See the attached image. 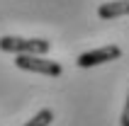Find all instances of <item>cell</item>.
<instances>
[{
  "instance_id": "obj_4",
  "label": "cell",
  "mask_w": 129,
  "mask_h": 126,
  "mask_svg": "<svg viewBox=\"0 0 129 126\" xmlns=\"http://www.w3.org/2000/svg\"><path fill=\"white\" fill-rule=\"evenodd\" d=\"M127 15H129V0H112V3H102L98 7L100 20H115V17H127Z\"/></svg>"
},
{
  "instance_id": "obj_2",
  "label": "cell",
  "mask_w": 129,
  "mask_h": 126,
  "mask_svg": "<svg viewBox=\"0 0 129 126\" xmlns=\"http://www.w3.org/2000/svg\"><path fill=\"white\" fill-rule=\"evenodd\" d=\"M51 41L46 39H24V36H0V51L7 53H39L46 56Z\"/></svg>"
},
{
  "instance_id": "obj_3",
  "label": "cell",
  "mask_w": 129,
  "mask_h": 126,
  "mask_svg": "<svg viewBox=\"0 0 129 126\" xmlns=\"http://www.w3.org/2000/svg\"><path fill=\"white\" fill-rule=\"evenodd\" d=\"M122 56V49L117 44H107L102 49H93V51H85L76 58V66L78 68H93V66H102V63H110V61H117Z\"/></svg>"
},
{
  "instance_id": "obj_6",
  "label": "cell",
  "mask_w": 129,
  "mask_h": 126,
  "mask_svg": "<svg viewBox=\"0 0 129 126\" xmlns=\"http://www.w3.org/2000/svg\"><path fill=\"white\" fill-rule=\"evenodd\" d=\"M119 126H129V95H127V104L122 109V119H119Z\"/></svg>"
},
{
  "instance_id": "obj_1",
  "label": "cell",
  "mask_w": 129,
  "mask_h": 126,
  "mask_svg": "<svg viewBox=\"0 0 129 126\" xmlns=\"http://www.w3.org/2000/svg\"><path fill=\"white\" fill-rule=\"evenodd\" d=\"M15 66L20 70H29V73H39V75H49V78L61 75V63L49 61L46 56H39V53H17Z\"/></svg>"
},
{
  "instance_id": "obj_5",
  "label": "cell",
  "mask_w": 129,
  "mask_h": 126,
  "mask_svg": "<svg viewBox=\"0 0 129 126\" xmlns=\"http://www.w3.org/2000/svg\"><path fill=\"white\" fill-rule=\"evenodd\" d=\"M51 121H54V112H51V109H42V112H37L24 126H49Z\"/></svg>"
}]
</instances>
